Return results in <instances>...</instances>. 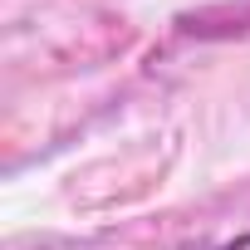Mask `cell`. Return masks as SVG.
Returning <instances> with one entry per match:
<instances>
[{
  "mask_svg": "<svg viewBox=\"0 0 250 250\" xmlns=\"http://www.w3.org/2000/svg\"><path fill=\"white\" fill-rule=\"evenodd\" d=\"M221 250H250V230H245V235H235V240H226Z\"/></svg>",
  "mask_w": 250,
  "mask_h": 250,
  "instance_id": "1",
  "label": "cell"
}]
</instances>
